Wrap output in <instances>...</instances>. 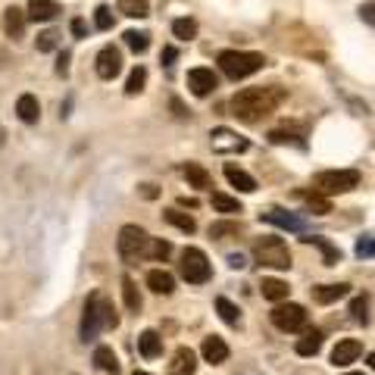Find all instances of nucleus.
Segmentation results:
<instances>
[{
    "label": "nucleus",
    "instance_id": "f257e3e1",
    "mask_svg": "<svg viewBox=\"0 0 375 375\" xmlns=\"http://www.w3.org/2000/svg\"><path fill=\"white\" fill-rule=\"evenodd\" d=\"M281 100H285V88H278V85L244 88L232 97V116L241 119V122H247V125L263 122L266 116H272V113L278 110Z\"/></svg>",
    "mask_w": 375,
    "mask_h": 375
},
{
    "label": "nucleus",
    "instance_id": "f03ea898",
    "mask_svg": "<svg viewBox=\"0 0 375 375\" xmlns=\"http://www.w3.org/2000/svg\"><path fill=\"white\" fill-rule=\"evenodd\" d=\"M216 63L232 82H241V78H247V76H253V72L263 69L266 57L263 53H253V50H222L216 57Z\"/></svg>",
    "mask_w": 375,
    "mask_h": 375
},
{
    "label": "nucleus",
    "instance_id": "7ed1b4c3",
    "mask_svg": "<svg viewBox=\"0 0 375 375\" xmlns=\"http://www.w3.org/2000/svg\"><path fill=\"white\" fill-rule=\"evenodd\" d=\"M363 176L357 169H325L313 178V191L323 194V197H332V194H347V191H357Z\"/></svg>",
    "mask_w": 375,
    "mask_h": 375
},
{
    "label": "nucleus",
    "instance_id": "20e7f679",
    "mask_svg": "<svg viewBox=\"0 0 375 375\" xmlns=\"http://www.w3.org/2000/svg\"><path fill=\"white\" fill-rule=\"evenodd\" d=\"M178 272H182V278L188 285H206L213 276V266L200 247H185L182 260H178Z\"/></svg>",
    "mask_w": 375,
    "mask_h": 375
},
{
    "label": "nucleus",
    "instance_id": "39448f33",
    "mask_svg": "<svg viewBox=\"0 0 375 375\" xmlns=\"http://www.w3.org/2000/svg\"><path fill=\"white\" fill-rule=\"evenodd\" d=\"M106 310H110V300L100 291H94L85 300V313H82V341H94L100 334V328H106Z\"/></svg>",
    "mask_w": 375,
    "mask_h": 375
},
{
    "label": "nucleus",
    "instance_id": "423d86ee",
    "mask_svg": "<svg viewBox=\"0 0 375 375\" xmlns=\"http://www.w3.org/2000/svg\"><path fill=\"white\" fill-rule=\"evenodd\" d=\"M253 257L257 263L269 266V269H291V250L281 238H260L253 241Z\"/></svg>",
    "mask_w": 375,
    "mask_h": 375
},
{
    "label": "nucleus",
    "instance_id": "0eeeda50",
    "mask_svg": "<svg viewBox=\"0 0 375 375\" xmlns=\"http://www.w3.org/2000/svg\"><path fill=\"white\" fill-rule=\"evenodd\" d=\"M147 241H150V234L141 229V225H122V229H119V238H116L119 257L129 260V263L132 260H138V257H144Z\"/></svg>",
    "mask_w": 375,
    "mask_h": 375
},
{
    "label": "nucleus",
    "instance_id": "6e6552de",
    "mask_svg": "<svg viewBox=\"0 0 375 375\" xmlns=\"http://www.w3.org/2000/svg\"><path fill=\"white\" fill-rule=\"evenodd\" d=\"M269 319L278 332H300L306 325V310L300 304H278L269 313Z\"/></svg>",
    "mask_w": 375,
    "mask_h": 375
},
{
    "label": "nucleus",
    "instance_id": "1a4fd4ad",
    "mask_svg": "<svg viewBox=\"0 0 375 375\" xmlns=\"http://www.w3.org/2000/svg\"><path fill=\"white\" fill-rule=\"evenodd\" d=\"M210 144L216 153H244L247 147H250V141L241 138L238 132H232V129H213Z\"/></svg>",
    "mask_w": 375,
    "mask_h": 375
},
{
    "label": "nucleus",
    "instance_id": "9d476101",
    "mask_svg": "<svg viewBox=\"0 0 375 375\" xmlns=\"http://www.w3.org/2000/svg\"><path fill=\"white\" fill-rule=\"evenodd\" d=\"M188 88H191L194 97H206L210 91L219 88V76L213 69H206V66H197V69L188 72Z\"/></svg>",
    "mask_w": 375,
    "mask_h": 375
},
{
    "label": "nucleus",
    "instance_id": "9b49d317",
    "mask_svg": "<svg viewBox=\"0 0 375 375\" xmlns=\"http://www.w3.org/2000/svg\"><path fill=\"white\" fill-rule=\"evenodd\" d=\"M94 63H97V66H94V69H97V76L104 78V82H113V78L122 72V53H119L116 47H104Z\"/></svg>",
    "mask_w": 375,
    "mask_h": 375
},
{
    "label": "nucleus",
    "instance_id": "f8f14e48",
    "mask_svg": "<svg viewBox=\"0 0 375 375\" xmlns=\"http://www.w3.org/2000/svg\"><path fill=\"white\" fill-rule=\"evenodd\" d=\"M260 216H263V222H272V225H278V229H285V232H304L306 229V219L304 216H294V213L278 210V206L260 213Z\"/></svg>",
    "mask_w": 375,
    "mask_h": 375
},
{
    "label": "nucleus",
    "instance_id": "ddd939ff",
    "mask_svg": "<svg viewBox=\"0 0 375 375\" xmlns=\"http://www.w3.org/2000/svg\"><path fill=\"white\" fill-rule=\"evenodd\" d=\"M360 353H363V344H360L357 338H344V341H338V344H334L332 363L334 366H351V363H357V360H360Z\"/></svg>",
    "mask_w": 375,
    "mask_h": 375
},
{
    "label": "nucleus",
    "instance_id": "4468645a",
    "mask_svg": "<svg viewBox=\"0 0 375 375\" xmlns=\"http://www.w3.org/2000/svg\"><path fill=\"white\" fill-rule=\"evenodd\" d=\"M200 357L210 366H219L229 360V344H225L219 334H210V338H204V344H200Z\"/></svg>",
    "mask_w": 375,
    "mask_h": 375
},
{
    "label": "nucleus",
    "instance_id": "2eb2a0df",
    "mask_svg": "<svg viewBox=\"0 0 375 375\" xmlns=\"http://www.w3.org/2000/svg\"><path fill=\"white\" fill-rule=\"evenodd\" d=\"M197 372V353L191 347H178L172 353V363H169V375H194Z\"/></svg>",
    "mask_w": 375,
    "mask_h": 375
},
{
    "label": "nucleus",
    "instance_id": "dca6fc26",
    "mask_svg": "<svg viewBox=\"0 0 375 375\" xmlns=\"http://www.w3.org/2000/svg\"><path fill=\"white\" fill-rule=\"evenodd\" d=\"M59 13H63V6L53 3V0H29V10H25V16L35 19V22H50V19H57Z\"/></svg>",
    "mask_w": 375,
    "mask_h": 375
},
{
    "label": "nucleus",
    "instance_id": "f3484780",
    "mask_svg": "<svg viewBox=\"0 0 375 375\" xmlns=\"http://www.w3.org/2000/svg\"><path fill=\"white\" fill-rule=\"evenodd\" d=\"M25 22H29L25 10H19V6H10V10H3V31L13 38V41L25 35Z\"/></svg>",
    "mask_w": 375,
    "mask_h": 375
},
{
    "label": "nucleus",
    "instance_id": "a211bd4d",
    "mask_svg": "<svg viewBox=\"0 0 375 375\" xmlns=\"http://www.w3.org/2000/svg\"><path fill=\"white\" fill-rule=\"evenodd\" d=\"M225 178H229V185L238 188L241 194H253V191H257L253 176H247V172L241 169V166H234V163H225Z\"/></svg>",
    "mask_w": 375,
    "mask_h": 375
},
{
    "label": "nucleus",
    "instance_id": "6ab92c4d",
    "mask_svg": "<svg viewBox=\"0 0 375 375\" xmlns=\"http://www.w3.org/2000/svg\"><path fill=\"white\" fill-rule=\"evenodd\" d=\"M347 294H351V285H347V281H338V285H319V288H313V300H316V304H334V300L347 297Z\"/></svg>",
    "mask_w": 375,
    "mask_h": 375
},
{
    "label": "nucleus",
    "instance_id": "aec40b11",
    "mask_svg": "<svg viewBox=\"0 0 375 375\" xmlns=\"http://www.w3.org/2000/svg\"><path fill=\"white\" fill-rule=\"evenodd\" d=\"M16 113L25 125H35L38 116H41V104H38L35 94H22V97L16 100Z\"/></svg>",
    "mask_w": 375,
    "mask_h": 375
},
{
    "label": "nucleus",
    "instance_id": "412c9836",
    "mask_svg": "<svg viewBox=\"0 0 375 375\" xmlns=\"http://www.w3.org/2000/svg\"><path fill=\"white\" fill-rule=\"evenodd\" d=\"M138 351H141V357L157 360L160 353H163V338H160V332H153V328L141 332V338H138Z\"/></svg>",
    "mask_w": 375,
    "mask_h": 375
},
{
    "label": "nucleus",
    "instance_id": "4be33fe9",
    "mask_svg": "<svg viewBox=\"0 0 375 375\" xmlns=\"http://www.w3.org/2000/svg\"><path fill=\"white\" fill-rule=\"evenodd\" d=\"M147 288L157 294H172L176 291V278H172V272L166 269H150L147 272Z\"/></svg>",
    "mask_w": 375,
    "mask_h": 375
},
{
    "label": "nucleus",
    "instance_id": "5701e85b",
    "mask_svg": "<svg viewBox=\"0 0 375 375\" xmlns=\"http://www.w3.org/2000/svg\"><path fill=\"white\" fill-rule=\"evenodd\" d=\"M323 332L319 328H310V332H304V338L297 341V353L300 357H316L319 351H323Z\"/></svg>",
    "mask_w": 375,
    "mask_h": 375
},
{
    "label": "nucleus",
    "instance_id": "b1692460",
    "mask_svg": "<svg viewBox=\"0 0 375 375\" xmlns=\"http://www.w3.org/2000/svg\"><path fill=\"white\" fill-rule=\"evenodd\" d=\"M182 172H185V178H188V185H191V188H200V191H206V188L213 185L210 172H206L200 163H185Z\"/></svg>",
    "mask_w": 375,
    "mask_h": 375
},
{
    "label": "nucleus",
    "instance_id": "393cba45",
    "mask_svg": "<svg viewBox=\"0 0 375 375\" xmlns=\"http://www.w3.org/2000/svg\"><path fill=\"white\" fill-rule=\"evenodd\" d=\"M260 291H263L266 300H272V304H281V300H288V281L281 278H263V285H260Z\"/></svg>",
    "mask_w": 375,
    "mask_h": 375
},
{
    "label": "nucleus",
    "instance_id": "a878e982",
    "mask_svg": "<svg viewBox=\"0 0 375 375\" xmlns=\"http://www.w3.org/2000/svg\"><path fill=\"white\" fill-rule=\"evenodd\" d=\"M94 366L106 375H116L119 360H116V353H113V347H97V351H94Z\"/></svg>",
    "mask_w": 375,
    "mask_h": 375
},
{
    "label": "nucleus",
    "instance_id": "bb28decb",
    "mask_svg": "<svg viewBox=\"0 0 375 375\" xmlns=\"http://www.w3.org/2000/svg\"><path fill=\"white\" fill-rule=\"evenodd\" d=\"M163 219H166L169 225H176L178 232H185V234H194V232H197V222H194L191 213H182V210H166V213H163Z\"/></svg>",
    "mask_w": 375,
    "mask_h": 375
},
{
    "label": "nucleus",
    "instance_id": "cd10ccee",
    "mask_svg": "<svg viewBox=\"0 0 375 375\" xmlns=\"http://www.w3.org/2000/svg\"><path fill=\"white\" fill-rule=\"evenodd\" d=\"M119 13L129 19H147L150 16V0H119Z\"/></svg>",
    "mask_w": 375,
    "mask_h": 375
},
{
    "label": "nucleus",
    "instance_id": "c85d7f7f",
    "mask_svg": "<svg viewBox=\"0 0 375 375\" xmlns=\"http://www.w3.org/2000/svg\"><path fill=\"white\" fill-rule=\"evenodd\" d=\"M306 244H313V247H319L323 250V257H325V266H334V263H341V250L334 244H328L325 238H319V234H310V238H304Z\"/></svg>",
    "mask_w": 375,
    "mask_h": 375
},
{
    "label": "nucleus",
    "instance_id": "c756f323",
    "mask_svg": "<svg viewBox=\"0 0 375 375\" xmlns=\"http://www.w3.org/2000/svg\"><path fill=\"white\" fill-rule=\"evenodd\" d=\"M210 204H213V210H216V213H225V216H232V213H241V200H238V197H229V194L213 191Z\"/></svg>",
    "mask_w": 375,
    "mask_h": 375
},
{
    "label": "nucleus",
    "instance_id": "7c9ffc66",
    "mask_svg": "<svg viewBox=\"0 0 375 375\" xmlns=\"http://www.w3.org/2000/svg\"><path fill=\"white\" fill-rule=\"evenodd\" d=\"M300 197H304L306 210L316 213V216H325V213H332V204H328L323 194H316V191H300Z\"/></svg>",
    "mask_w": 375,
    "mask_h": 375
},
{
    "label": "nucleus",
    "instance_id": "2f4dec72",
    "mask_svg": "<svg viewBox=\"0 0 375 375\" xmlns=\"http://www.w3.org/2000/svg\"><path fill=\"white\" fill-rule=\"evenodd\" d=\"M122 300H125V306H129L132 313L141 310V291H138V285H135V278L132 276L122 278Z\"/></svg>",
    "mask_w": 375,
    "mask_h": 375
},
{
    "label": "nucleus",
    "instance_id": "473e14b6",
    "mask_svg": "<svg viewBox=\"0 0 375 375\" xmlns=\"http://www.w3.org/2000/svg\"><path fill=\"white\" fill-rule=\"evenodd\" d=\"M216 310H219V316H222V323H229V325L241 323V310L232 304L229 297H216Z\"/></svg>",
    "mask_w": 375,
    "mask_h": 375
},
{
    "label": "nucleus",
    "instance_id": "72a5a7b5",
    "mask_svg": "<svg viewBox=\"0 0 375 375\" xmlns=\"http://www.w3.org/2000/svg\"><path fill=\"white\" fill-rule=\"evenodd\" d=\"M169 253H172L169 241H163V238H150V241H147V250H144L147 260H166Z\"/></svg>",
    "mask_w": 375,
    "mask_h": 375
},
{
    "label": "nucleus",
    "instance_id": "f704fd0d",
    "mask_svg": "<svg viewBox=\"0 0 375 375\" xmlns=\"http://www.w3.org/2000/svg\"><path fill=\"white\" fill-rule=\"evenodd\" d=\"M144 85H147V69H144V66H135V69H132V76H129V82H125V94H129V97H135V94L144 91Z\"/></svg>",
    "mask_w": 375,
    "mask_h": 375
},
{
    "label": "nucleus",
    "instance_id": "c9c22d12",
    "mask_svg": "<svg viewBox=\"0 0 375 375\" xmlns=\"http://www.w3.org/2000/svg\"><path fill=\"white\" fill-rule=\"evenodd\" d=\"M172 35L182 38V41H191V38H197V22L194 19H176L172 22Z\"/></svg>",
    "mask_w": 375,
    "mask_h": 375
},
{
    "label": "nucleus",
    "instance_id": "e433bc0d",
    "mask_svg": "<svg viewBox=\"0 0 375 375\" xmlns=\"http://www.w3.org/2000/svg\"><path fill=\"white\" fill-rule=\"evenodd\" d=\"M241 222H213L210 225V238H238Z\"/></svg>",
    "mask_w": 375,
    "mask_h": 375
},
{
    "label": "nucleus",
    "instance_id": "4c0bfd02",
    "mask_svg": "<svg viewBox=\"0 0 375 375\" xmlns=\"http://www.w3.org/2000/svg\"><path fill=\"white\" fill-rule=\"evenodd\" d=\"M125 44H129L135 53H144L147 47H150V35H147V31H135V29H132V31H125Z\"/></svg>",
    "mask_w": 375,
    "mask_h": 375
},
{
    "label": "nucleus",
    "instance_id": "58836bf2",
    "mask_svg": "<svg viewBox=\"0 0 375 375\" xmlns=\"http://www.w3.org/2000/svg\"><path fill=\"white\" fill-rule=\"evenodd\" d=\"M94 25H97L100 31H110L113 29V10L106 3H100L97 10H94Z\"/></svg>",
    "mask_w": 375,
    "mask_h": 375
},
{
    "label": "nucleus",
    "instance_id": "ea45409f",
    "mask_svg": "<svg viewBox=\"0 0 375 375\" xmlns=\"http://www.w3.org/2000/svg\"><path fill=\"white\" fill-rule=\"evenodd\" d=\"M59 47V31H41V35H38V50L41 53H53Z\"/></svg>",
    "mask_w": 375,
    "mask_h": 375
},
{
    "label": "nucleus",
    "instance_id": "a19ab883",
    "mask_svg": "<svg viewBox=\"0 0 375 375\" xmlns=\"http://www.w3.org/2000/svg\"><path fill=\"white\" fill-rule=\"evenodd\" d=\"M366 310H369V300L366 297H353L351 300V316L357 319V323H369V313Z\"/></svg>",
    "mask_w": 375,
    "mask_h": 375
},
{
    "label": "nucleus",
    "instance_id": "79ce46f5",
    "mask_svg": "<svg viewBox=\"0 0 375 375\" xmlns=\"http://www.w3.org/2000/svg\"><path fill=\"white\" fill-rule=\"evenodd\" d=\"M357 257L360 260H372L375 257V234H366V238L357 241Z\"/></svg>",
    "mask_w": 375,
    "mask_h": 375
},
{
    "label": "nucleus",
    "instance_id": "37998d69",
    "mask_svg": "<svg viewBox=\"0 0 375 375\" xmlns=\"http://www.w3.org/2000/svg\"><path fill=\"white\" fill-rule=\"evenodd\" d=\"M269 141H272V144H288V141H294V144H304V141H297V135H291V132H285V129L269 132Z\"/></svg>",
    "mask_w": 375,
    "mask_h": 375
},
{
    "label": "nucleus",
    "instance_id": "c03bdc74",
    "mask_svg": "<svg viewBox=\"0 0 375 375\" xmlns=\"http://www.w3.org/2000/svg\"><path fill=\"white\" fill-rule=\"evenodd\" d=\"M360 19H363V22L366 25H372V29H375V0H369V3H360Z\"/></svg>",
    "mask_w": 375,
    "mask_h": 375
},
{
    "label": "nucleus",
    "instance_id": "a18cd8bd",
    "mask_svg": "<svg viewBox=\"0 0 375 375\" xmlns=\"http://www.w3.org/2000/svg\"><path fill=\"white\" fill-rule=\"evenodd\" d=\"M57 76H69V50H63L57 57Z\"/></svg>",
    "mask_w": 375,
    "mask_h": 375
},
{
    "label": "nucleus",
    "instance_id": "49530a36",
    "mask_svg": "<svg viewBox=\"0 0 375 375\" xmlns=\"http://www.w3.org/2000/svg\"><path fill=\"white\" fill-rule=\"evenodd\" d=\"M72 35L85 38V19H72Z\"/></svg>",
    "mask_w": 375,
    "mask_h": 375
},
{
    "label": "nucleus",
    "instance_id": "de8ad7c7",
    "mask_svg": "<svg viewBox=\"0 0 375 375\" xmlns=\"http://www.w3.org/2000/svg\"><path fill=\"white\" fill-rule=\"evenodd\" d=\"M119 325V316H116V310H113V304H110V310H106V328H116Z\"/></svg>",
    "mask_w": 375,
    "mask_h": 375
},
{
    "label": "nucleus",
    "instance_id": "09e8293b",
    "mask_svg": "<svg viewBox=\"0 0 375 375\" xmlns=\"http://www.w3.org/2000/svg\"><path fill=\"white\" fill-rule=\"evenodd\" d=\"M178 53H176V47H166L163 50V66H172V59H176Z\"/></svg>",
    "mask_w": 375,
    "mask_h": 375
},
{
    "label": "nucleus",
    "instance_id": "8fccbe9b",
    "mask_svg": "<svg viewBox=\"0 0 375 375\" xmlns=\"http://www.w3.org/2000/svg\"><path fill=\"white\" fill-rule=\"evenodd\" d=\"M229 266H232V269H244V257H241V253H232Z\"/></svg>",
    "mask_w": 375,
    "mask_h": 375
},
{
    "label": "nucleus",
    "instance_id": "3c124183",
    "mask_svg": "<svg viewBox=\"0 0 375 375\" xmlns=\"http://www.w3.org/2000/svg\"><path fill=\"white\" fill-rule=\"evenodd\" d=\"M141 194H144L147 200H153V197H157V188H153V185H141Z\"/></svg>",
    "mask_w": 375,
    "mask_h": 375
},
{
    "label": "nucleus",
    "instance_id": "603ef678",
    "mask_svg": "<svg viewBox=\"0 0 375 375\" xmlns=\"http://www.w3.org/2000/svg\"><path fill=\"white\" fill-rule=\"evenodd\" d=\"M369 369L375 372V353H369Z\"/></svg>",
    "mask_w": 375,
    "mask_h": 375
},
{
    "label": "nucleus",
    "instance_id": "864d4df0",
    "mask_svg": "<svg viewBox=\"0 0 375 375\" xmlns=\"http://www.w3.org/2000/svg\"><path fill=\"white\" fill-rule=\"evenodd\" d=\"M132 375H150V372H141V369H138V372H132Z\"/></svg>",
    "mask_w": 375,
    "mask_h": 375
},
{
    "label": "nucleus",
    "instance_id": "5fc2aeb1",
    "mask_svg": "<svg viewBox=\"0 0 375 375\" xmlns=\"http://www.w3.org/2000/svg\"><path fill=\"white\" fill-rule=\"evenodd\" d=\"M344 375H363V372H344Z\"/></svg>",
    "mask_w": 375,
    "mask_h": 375
}]
</instances>
